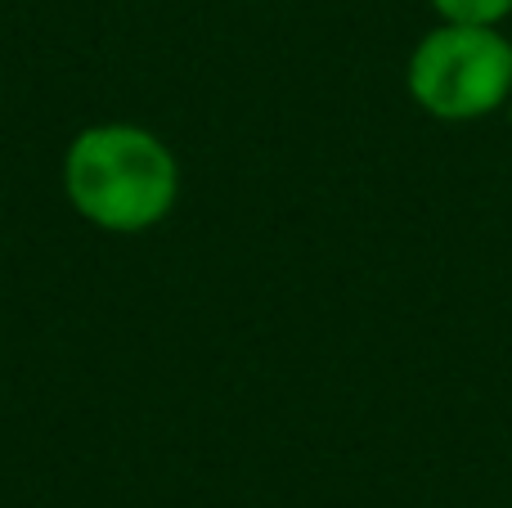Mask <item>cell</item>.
Masks as SVG:
<instances>
[{"label": "cell", "instance_id": "2", "mask_svg": "<svg viewBox=\"0 0 512 508\" xmlns=\"http://www.w3.org/2000/svg\"><path fill=\"white\" fill-rule=\"evenodd\" d=\"M512 50L481 23H459L418 45L409 86L436 117H477L508 95Z\"/></svg>", "mask_w": 512, "mask_h": 508}, {"label": "cell", "instance_id": "3", "mask_svg": "<svg viewBox=\"0 0 512 508\" xmlns=\"http://www.w3.org/2000/svg\"><path fill=\"white\" fill-rule=\"evenodd\" d=\"M436 5H441L454 23H490V18L504 14L512 0H436Z\"/></svg>", "mask_w": 512, "mask_h": 508}, {"label": "cell", "instance_id": "1", "mask_svg": "<svg viewBox=\"0 0 512 508\" xmlns=\"http://www.w3.org/2000/svg\"><path fill=\"white\" fill-rule=\"evenodd\" d=\"M68 203L108 234H140L167 221L180 198V162L153 131L131 122L86 126L63 158Z\"/></svg>", "mask_w": 512, "mask_h": 508}]
</instances>
